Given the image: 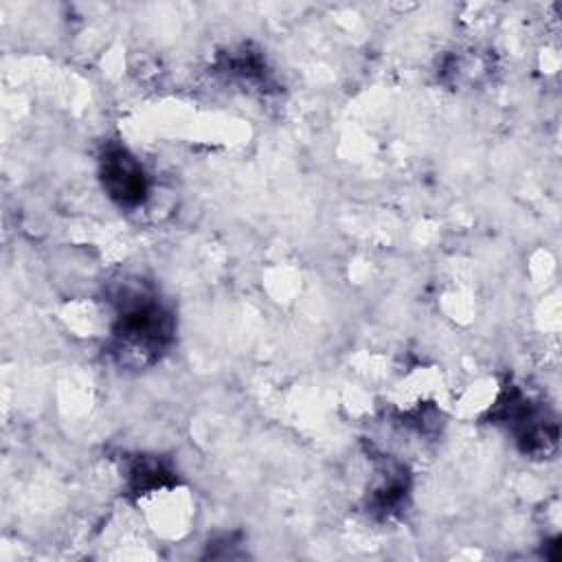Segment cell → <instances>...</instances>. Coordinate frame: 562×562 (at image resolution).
<instances>
[{"instance_id": "1", "label": "cell", "mask_w": 562, "mask_h": 562, "mask_svg": "<svg viewBox=\"0 0 562 562\" xmlns=\"http://www.w3.org/2000/svg\"><path fill=\"white\" fill-rule=\"evenodd\" d=\"M171 340V316L162 305L143 292L121 301L114 325V351L121 360L154 362Z\"/></svg>"}, {"instance_id": "2", "label": "cell", "mask_w": 562, "mask_h": 562, "mask_svg": "<svg viewBox=\"0 0 562 562\" xmlns=\"http://www.w3.org/2000/svg\"><path fill=\"white\" fill-rule=\"evenodd\" d=\"M101 182L108 195L123 206H136L147 198V176L125 147L105 149L101 156Z\"/></svg>"}, {"instance_id": "3", "label": "cell", "mask_w": 562, "mask_h": 562, "mask_svg": "<svg viewBox=\"0 0 562 562\" xmlns=\"http://www.w3.org/2000/svg\"><path fill=\"white\" fill-rule=\"evenodd\" d=\"M169 476H171V472L158 459H138L132 465L130 483L136 492H140V490H151V487L162 485Z\"/></svg>"}]
</instances>
